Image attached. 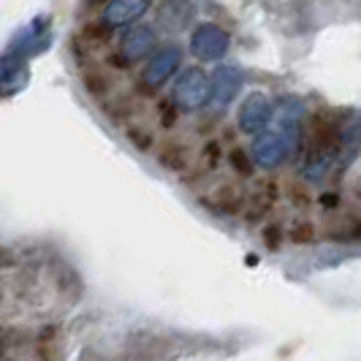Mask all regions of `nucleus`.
Segmentation results:
<instances>
[{
    "mask_svg": "<svg viewBox=\"0 0 361 361\" xmlns=\"http://www.w3.org/2000/svg\"><path fill=\"white\" fill-rule=\"evenodd\" d=\"M277 201V182L274 180H267L258 185V190L253 193V199L247 201V223H255V220H261V217L267 215L271 209V204Z\"/></svg>",
    "mask_w": 361,
    "mask_h": 361,
    "instance_id": "1",
    "label": "nucleus"
},
{
    "mask_svg": "<svg viewBox=\"0 0 361 361\" xmlns=\"http://www.w3.org/2000/svg\"><path fill=\"white\" fill-rule=\"evenodd\" d=\"M128 136H130V142L139 147V149H147V147H149V136H147L145 130H130Z\"/></svg>",
    "mask_w": 361,
    "mask_h": 361,
    "instance_id": "11",
    "label": "nucleus"
},
{
    "mask_svg": "<svg viewBox=\"0 0 361 361\" xmlns=\"http://www.w3.org/2000/svg\"><path fill=\"white\" fill-rule=\"evenodd\" d=\"M337 142V133H334V126L326 120L324 114H318L310 126V145L312 149H331Z\"/></svg>",
    "mask_w": 361,
    "mask_h": 361,
    "instance_id": "3",
    "label": "nucleus"
},
{
    "mask_svg": "<svg viewBox=\"0 0 361 361\" xmlns=\"http://www.w3.org/2000/svg\"><path fill=\"white\" fill-rule=\"evenodd\" d=\"M85 85L90 87L92 95H104V92H106V82H104L101 76H90V73H87V76H85Z\"/></svg>",
    "mask_w": 361,
    "mask_h": 361,
    "instance_id": "10",
    "label": "nucleus"
},
{
    "mask_svg": "<svg viewBox=\"0 0 361 361\" xmlns=\"http://www.w3.org/2000/svg\"><path fill=\"white\" fill-rule=\"evenodd\" d=\"M321 204H324L326 209H331V207H337V204H340V196H337V193H334V196H331V193H326V196H321Z\"/></svg>",
    "mask_w": 361,
    "mask_h": 361,
    "instance_id": "12",
    "label": "nucleus"
},
{
    "mask_svg": "<svg viewBox=\"0 0 361 361\" xmlns=\"http://www.w3.org/2000/svg\"><path fill=\"white\" fill-rule=\"evenodd\" d=\"M201 201H207V204H209L215 212H223V215H236V212L242 209V204H245L242 193H239L236 188H231V185L217 188L209 199H201Z\"/></svg>",
    "mask_w": 361,
    "mask_h": 361,
    "instance_id": "2",
    "label": "nucleus"
},
{
    "mask_svg": "<svg viewBox=\"0 0 361 361\" xmlns=\"http://www.w3.org/2000/svg\"><path fill=\"white\" fill-rule=\"evenodd\" d=\"M331 239H361V220H348L343 228L329 231Z\"/></svg>",
    "mask_w": 361,
    "mask_h": 361,
    "instance_id": "7",
    "label": "nucleus"
},
{
    "mask_svg": "<svg viewBox=\"0 0 361 361\" xmlns=\"http://www.w3.org/2000/svg\"><path fill=\"white\" fill-rule=\"evenodd\" d=\"M231 163H234V169L239 171V174H250L253 169H250V161H247V155L242 152V149H234L231 152Z\"/></svg>",
    "mask_w": 361,
    "mask_h": 361,
    "instance_id": "9",
    "label": "nucleus"
},
{
    "mask_svg": "<svg viewBox=\"0 0 361 361\" xmlns=\"http://www.w3.org/2000/svg\"><path fill=\"white\" fill-rule=\"evenodd\" d=\"M261 236H264V245L269 247L271 253H274V250H280V245H283V228H280L277 223H269Z\"/></svg>",
    "mask_w": 361,
    "mask_h": 361,
    "instance_id": "6",
    "label": "nucleus"
},
{
    "mask_svg": "<svg viewBox=\"0 0 361 361\" xmlns=\"http://www.w3.org/2000/svg\"><path fill=\"white\" fill-rule=\"evenodd\" d=\"M288 196L293 201V207H299V209H307L310 204H312V196L307 193V188L305 185H296V182L288 188Z\"/></svg>",
    "mask_w": 361,
    "mask_h": 361,
    "instance_id": "8",
    "label": "nucleus"
},
{
    "mask_svg": "<svg viewBox=\"0 0 361 361\" xmlns=\"http://www.w3.org/2000/svg\"><path fill=\"white\" fill-rule=\"evenodd\" d=\"M315 226L307 223V220H299V223H293L288 231V239L290 245H312L315 242Z\"/></svg>",
    "mask_w": 361,
    "mask_h": 361,
    "instance_id": "5",
    "label": "nucleus"
},
{
    "mask_svg": "<svg viewBox=\"0 0 361 361\" xmlns=\"http://www.w3.org/2000/svg\"><path fill=\"white\" fill-rule=\"evenodd\" d=\"M158 161H161V166L171 169V171H182L188 166V152L180 145H163L161 152H158Z\"/></svg>",
    "mask_w": 361,
    "mask_h": 361,
    "instance_id": "4",
    "label": "nucleus"
}]
</instances>
